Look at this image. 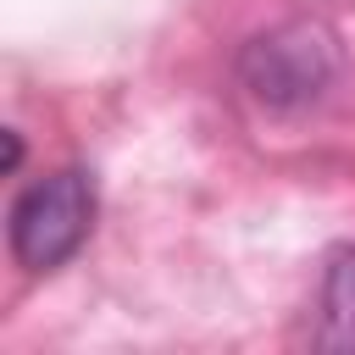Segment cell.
Segmentation results:
<instances>
[{
  "label": "cell",
  "mask_w": 355,
  "mask_h": 355,
  "mask_svg": "<svg viewBox=\"0 0 355 355\" xmlns=\"http://www.w3.org/2000/svg\"><path fill=\"white\" fill-rule=\"evenodd\" d=\"M94 227V178L83 166H61L28 183L11 205V255L28 272H55L78 255Z\"/></svg>",
  "instance_id": "6da1fadb"
},
{
  "label": "cell",
  "mask_w": 355,
  "mask_h": 355,
  "mask_svg": "<svg viewBox=\"0 0 355 355\" xmlns=\"http://www.w3.org/2000/svg\"><path fill=\"white\" fill-rule=\"evenodd\" d=\"M338 72H344L338 39L322 22H283L244 50V83L255 89V100L283 111L322 100L338 83Z\"/></svg>",
  "instance_id": "7a4b0ae2"
},
{
  "label": "cell",
  "mask_w": 355,
  "mask_h": 355,
  "mask_svg": "<svg viewBox=\"0 0 355 355\" xmlns=\"http://www.w3.org/2000/svg\"><path fill=\"white\" fill-rule=\"evenodd\" d=\"M327 322H338L327 333V344H355V250H344L327 272Z\"/></svg>",
  "instance_id": "3957f363"
}]
</instances>
